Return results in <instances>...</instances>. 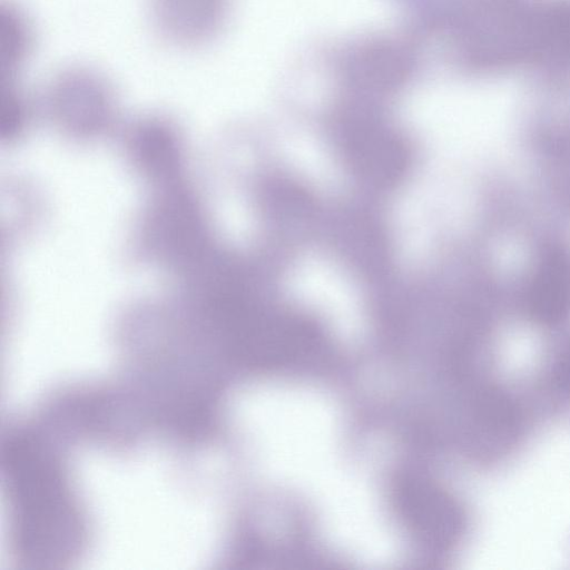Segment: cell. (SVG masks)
<instances>
[{"mask_svg": "<svg viewBox=\"0 0 570 570\" xmlns=\"http://www.w3.org/2000/svg\"><path fill=\"white\" fill-rule=\"evenodd\" d=\"M7 465L20 543L31 553L56 552L79 525L58 466L29 440L9 445Z\"/></svg>", "mask_w": 570, "mask_h": 570, "instance_id": "obj_1", "label": "cell"}, {"mask_svg": "<svg viewBox=\"0 0 570 570\" xmlns=\"http://www.w3.org/2000/svg\"><path fill=\"white\" fill-rule=\"evenodd\" d=\"M415 62V52L407 42L375 37L347 50L340 61L338 73L350 89L384 95L410 79Z\"/></svg>", "mask_w": 570, "mask_h": 570, "instance_id": "obj_2", "label": "cell"}, {"mask_svg": "<svg viewBox=\"0 0 570 570\" xmlns=\"http://www.w3.org/2000/svg\"><path fill=\"white\" fill-rule=\"evenodd\" d=\"M392 500L404 525L422 543L446 548L455 542L461 513L439 487L422 479L403 478L395 483Z\"/></svg>", "mask_w": 570, "mask_h": 570, "instance_id": "obj_3", "label": "cell"}, {"mask_svg": "<svg viewBox=\"0 0 570 570\" xmlns=\"http://www.w3.org/2000/svg\"><path fill=\"white\" fill-rule=\"evenodd\" d=\"M147 11L154 32L164 43L196 50L220 35L228 0H147Z\"/></svg>", "mask_w": 570, "mask_h": 570, "instance_id": "obj_4", "label": "cell"}, {"mask_svg": "<svg viewBox=\"0 0 570 570\" xmlns=\"http://www.w3.org/2000/svg\"><path fill=\"white\" fill-rule=\"evenodd\" d=\"M106 75L87 65H70L52 75L49 97L68 119H99L109 110L111 86Z\"/></svg>", "mask_w": 570, "mask_h": 570, "instance_id": "obj_5", "label": "cell"}, {"mask_svg": "<svg viewBox=\"0 0 570 570\" xmlns=\"http://www.w3.org/2000/svg\"><path fill=\"white\" fill-rule=\"evenodd\" d=\"M527 307L537 321L549 324L570 309V259L561 253L546 255L535 267L525 294Z\"/></svg>", "mask_w": 570, "mask_h": 570, "instance_id": "obj_6", "label": "cell"}, {"mask_svg": "<svg viewBox=\"0 0 570 570\" xmlns=\"http://www.w3.org/2000/svg\"><path fill=\"white\" fill-rule=\"evenodd\" d=\"M36 28L29 13L13 0L0 1V73L16 78L36 47Z\"/></svg>", "mask_w": 570, "mask_h": 570, "instance_id": "obj_7", "label": "cell"}]
</instances>
